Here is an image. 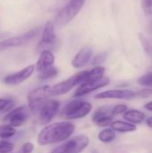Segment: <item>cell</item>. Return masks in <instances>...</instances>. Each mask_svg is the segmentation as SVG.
<instances>
[{
    "label": "cell",
    "instance_id": "obj_1",
    "mask_svg": "<svg viewBox=\"0 0 152 153\" xmlns=\"http://www.w3.org/2000/svg\"><path fill=\"white\" fill-rule=\"evenodd\" d=\"M74 130V125L68 121L49 124L44 126V128L39 133L37 141L41 146L58 143L69 139Z\"/></svg>",
    "mask_w": 152,
    "mask_h": 153
},
{
    "label": "cell",
    "instance_id": "obj_2",
    "mask_svg": "<svg viewBox=\"0 0 152 153\" xmlns=\"http://www.w3.org/2000/svg\"><path fill=\"white\" fill-rule=\"evenodd\" d=\"M87 75H88V71H81L73 74L70 78L62 81L55 84L54 86L50 87L48 90V95L56 97V96H61L68 93L76 85H80L85 82L87 80Z\"/></svg>",
    "mask_w": 152,
    "mask_h": 153
},
{
    "label": "cell",
    "instance_id": "obj_3",
    "mask_svg": "<svg viewBox=\"0 0 152 153\" xmlns=\"http://www.w3.org/2000/svg\"><path fill=\"white\" fill-rule=\"evenodd\" d=\"M85 0H71L67 5L63 7L56 16V24L65 26L73 20L82 10Z\"/></svg>",
    "mask_w": 152,
    "mask_h": 153
},
{
    "label": "cell",
    "instance_id": "obj_4",
    "mask_svg": "<svg viewBox=\"0 0 152 153\" xmlns=\"http://www.w3.org/2000/svg\"><path fill=\"white\" fill-rule=\"evenodd\" d=\"M92 110L91 103L83 100H73L69 102L63 109V114L67 119L83 118Z\"/></svg>",
    "mask_w": 152,
    "mask_h": 153
},
{
    "label": "cell",
    "instance_id": "obj_5",
    "mask_svg": "<svg viewBox=\"0 0 152 153\" xmlns=\"http://www.w3.org/2000/svg\"><path fill=\"white\" fill-rule=\"evenodd\" d=\"M50 86L49 85H44L38 87L34 90H32L28 94V108L30 112L36 113L39 112L40 108L44 105V103L48 100V90Z\"/></svg>",
    "mask_w": 152,
    "mask_h": 153
},
{
    "label": "cell",
    "instance_id": "obj_6",
    "mask_svg": "<svg viewBox=\"0 0 152 153\" xmlns=\"http://www.w3.org/2000/svg\"><path fill=\"white\" fill-rule=\"evenodd\" d=\"M39 31H40V27H35L23 34L14 36V37H12V38L6 39L1 41L2 46H3L4 49H6V48H17V47L26 45L29 42H30L31 40H33L38 36Z\"/></svg>",
    "mask_w": 152,
    "mask_h": 153
},
{
    "label": "cell",
    "instance_id": "obj_7",
    "mask_svg": "<svg viewBox=\"0 0 152 153\" xmlns=\"http://www.w3.org/2000/svg\"><path fill=\"white\" fill-rule=\"evenodd\" d=\"M30 111L28 107L21 106L10 110L8 114L4 117V120L7 121L10 126L16 128L25 124V122L30 117Z\"/></svg>",
    "mask_w": 152,
    "mask_h": 153
},
{
    "label": "cell",
    "instance_id": "obj_8",
    "mask_svg": "<svg viewBox=\"0 0 152 153\" xmlns=\"http://www.w3.org/2000/svg\"><path fill=\"white\" fill-rule=\"evenodd\" d=\"M60 108V102L56 100H47L39 111V118L41 125H48L56 116Z\"/></svg>",
    "mask_w": 152,
    "mask_h": 153
},
{
    "label": "cell",
    "instance_id": "obj_9",
    "mask_svg": "<svg viewBox=\"0 0 152 153\" xmlns=\"http://www.w3.org/2000/svg\"><path fill=\"white\" fill-rule=\"evenodd\" d=\"M109 82H110L109 79L106 78V77H103L102 79L95 81V82H85L80 84V86L76 89V91L73 93V97L74 98L83 97V96L88 95L99 89L108 86L109 84Z\"/></svg>",
    "mask_w": 152,
    "mask_h": 153
},
{
    "label": "cell",
    "instance_id": "obj_10",
    "mask_svg": "<svg viewBox=\"0 0 152 153\" xmlns=\"http://www.w3.org/2000/svg\"><path fill=\"white\" fill-rule=\"evenodd\" d=\"M136 96V93L131 90L126 89H115V90H108L102 92L98 93L94 96L96 100H129L133 99Z\"/></svg>",
    "mask_w": 152,
    "mask_h": 153
},
{
    "label": "cell",
    "instance_id": "obj_11",
    "mask_svg": "<svg viewBox=\"0 0 152 153\" xmlns=\"http://www.w3.org/2000/svg\"><path fill=\"white\" fill-rule=\"evenodd\" d=\"M90 144V138L85 134H80L69 140L63 145L64 153L82 152Z\"/></svg>",
    "mask_w": 152,
    "mask_h": 153
},
{
    "label": "cell",
    "instance_id": "obj_12",
    "mask_svg": "<svg viewBox=\"0 0 152 153\" xmlns=\"http://www.w3.org/2000/svg\"><path fill=\"white\" fill-rule=\"evenodd\" d=\"M35 71V65H30L23 69L13 73L12 74H9L4 78V83L7 85H18L25 82L27 79H29L32 74Z\"/></svg>",
    "mask_w": 152,
    "mask_h": 153
},
{
    "label": "cell",
    "instance_id": "obj_13",
    "mask_svg": "<svg viewBox=\"0 0 152 153\" xmlns=\"http://www.w3.org/2000/svg\"><path fill=\"white\" fill-rule=\"evenodd\" d=\"M111 107L103 106L99 108L92 115V122L100 127H106L113 122V116L111 115Z\"/></svg>",
    "mask_w": 152,
    "mask_h": 153
},
{
    "label": "cell",
    "instance_id": "obj_14",
    "mask_svg": "<svg viewBox=\"0 0 152 153\" xmlns=\"http://www.w3.org/2000/svg\"><path fill=\"white\" fill-rule=\"evenodd\" d=\"M93 55V50L90 47L85 46L82 48L78 53L74 56V57L72 60V65L76 68L80 69L87 65V64L90 61Z\"/></svg>",
    "mask_w": 152,
    "mask_h": 153
},
{
    "label": "cell",
    "instance_id": "obj_15",
    "mask_svg": "<svg viewBox=\"0 0 152 153\" xmlns=\"http://www.w3.org/2000/svg\"><path fill=\"white\" fill-rule=\"evenodd\" d=\"M56 32H55V23L51 21L47 22L44 27L41 40L39 42V47H48L53 45L56 42Z\"/></svg>",
    "mask_w": 152,
    "mask_h": 153
},
{
    "label": "cell",
    "instance_id": "obj_16",
    "mask_svg": "<svg viewBox=\"0 0 152 153\" xmlns=\"http://www.w3.org/2000/svg\"><path fill=\"white\" fill-rule=\"evenodd\" d=\"M54 63H55L54 54L48 49H44L40 53L39 60L37 61V63L35 65V69H37V71L39 73L49 66H52L54 65Z\"/></svg>",
    "mask_w": 152,
    "mask_h": 153
},
{
    "label": "cell",
    "instance_id": "obj_17",
    "mask_svg": "<svg viewBox=\"0 0 152 153\" xmlns=\"http://www.w3.org/2000/svg\"><path fill=\"white\" fill-rule=\"evenodd\" d=\"M124 118L128 123L138 125L145 120V114L142 111L137 109L127 110L126 112L124 113Z\"/></svg>",
    "mask_w": 152,
    "mask_h": 153
},
{
    "label": "cell",
    "instance_id": "obj_18",
    "mask_svg": "<svg viewBox=\"0 0 152 153\" xmlns=\"http://www.w3.org/2000/svg\"><path fill=\"white\" fill-rule=\"evenodd\" d=\"M110 128H112L115 132H119V133H131L137 130L136 125L128 123L126 121H121V120L113 121L110 125Z\"/></svg>",
    "mask_w": 152,
    "mask_h": 153
},
{
    "label": "cell",
    "instance_id": "obj_19",
    "mask_svg": "<svg viewBox=\"0 0 152 153\" xmlns=\"http://www.w3.org/2000/svg\"><path fill=\"white\" fill-rule=\"evenodd\" d=\"M105 72H106V68L104 66L102 65L94 66L91 70L88 71L86 82H95L102 79L104 77Z\"/></svg>",
    "mask_w": 152,
    "mask_h": 153
},
{
    "label": "cell",
    "instance_id": "obj_20",
    "mask_svg": "<svg viewBox=\"0 0 152 153\" xmlns=\"http://www.w3.org/2000/svg\"><path fill=\"white\" fill-rule=\"evenodd\" d=\"M116 132L112 128H106L100 131L98 134V139L104 143H109L116 139Z\"/></svg>",
    "mask_w": 152,
    "mask_h": 153
},
{
    "label": "cell",
    "instance_id": "obj_21",
    "mask_svg": "<svg viewBox=\"0 0 152 153\" xmlns=\"http://www.w3.org/2000/svg\"><path fill=\"white\" fill-rule=\"evenodd\" d=\"M58 74V70L56 67H55L54 65L52 66H49L40 72H39V74H38V77L39 80H49V79H53L55 78Z\"/></svg>",
    "mask_w": 152,
    "mask_h": 153
},
{
    "label": "cell",
    "instance_id": "obj_22",
    "mask_svg": "<svg viewBox=\"0 0 152 153\" xmlns=\"http://www.w3.org/2000/svg\"><path fill=\"white\" fill-rule=\"evenodd\" d=\"M15 134H16L15 128L13 126H10L9 124L0 126V139L1 140L10 139L13 136H14Z\"/></svg>",
    "mask_w": 152,
    "mask_h": 153
},
{
    "label": "cell",
    "instance_id": "obj_23",
    "mask_svg": "<svg viewBox=\"0 0 152 153\" xmlns=\"http://www.w3.org/2000/svg\"><path fill=\"white\" fill-rule=\"evenodd\" d=\"M137 82L139 85L148 87V88H152V72H149L140 78H138Z\"/></svg>",
    "mask_w": 152,
    "mask_h": 153
},
{
    "label": "cell",
    "instance_id": "obj_24",
    "mask_svg": "<svg viewBox=\"0 0 152 153\" xmlns=\"http://www.w3.org/2000/svg\"><path fill=\"white\" fill-rule=\"evenodd\" d=\"M14 107V101L11 99H0V112H9Z\"/></svg>",
    "mask_w": 152,
    "mask_h": 153
},
{
    "label": "cell",
    "instance_id": "obj_25",
    "mask_svg": "<svg viewBox=\"0 0 152 153\" xmlns=\"http://www.w3.org/2000/svg\"><path fill=\"white\" fill-rule=\"evenodd\" d=\"M14 149V144L7 140L0 139V153H11Z\"/></svg>",
    "mask_w": 152,
    "mask_h": 153
},
{
    "label": "cell",
    "instance_id": "obj_26",
    "mask_svg": "<svg viewBox=\"0 0 152 153\" xmlns=\"http://www.w3.org/2000/svg\"><path fill=\"white\" fill-rule=\"evenodd\" d=\"M127 110H128V107L126 105H125V104H118V105L115 106L114 108H112V109H111V115L113 117L119 116L121 114H124Z\"/></svg>",
    "mask_w": 152,
    "mask_h": 153
},
{
    "label": "cell",
    "instance_id": "obj_27",
    "mask_svg": "<svg viewBox=\"0 0 152 153\" xmlns=\"http://www.w3.org/2000/svg\"><path fill=\"white\" fill-rule=\"evenodd\" d=\"M107 52H102V53H99L96 56H94L93 58V61H92V65L97 66V65H101V64H103L106 59H107Z\"/></svg>",
    "mask_w": 152,
    "mask_h": 153
},
{
    "label": "cell",
    "instance_id": "obj_28",
    "mask_svg": "<svg viewBox=\"0 0 152 153\" xmlns=\"http://www.w3.org/2000/svg\"><path fill=\"white\" fill-rule=\"evenodd\" d=\"M34 150V145L31 143H24L17 153H32Z\"/></svg>",
    "mask_w": 152,
    "mask_h": 153
},
{
    "label": "cell",
    "instance_id": "obj_29",
    "mask_svg": "<svg viewBox=\"0 0 152 153\" xmlns=\"http://www.w3.org/2000/svg\"><path fill=\"white\" fill-rule=\"evenodd\" d=\"M141 98H150L152 96V89H142L136 93Z\"/></svg>",
    "mask_w": 152,
    "mask_h": 153
},
{
    "label": "cell",
    "instance_id": "obj_30",
    "mask_svg": "<svg viewBox=\"0 0 152 153\" xmlns=\"http://www.w3.org/2000/svg\"><path fill=\"white\" fill-rule=\"evenodd\" d=\"M143 9L146 13H150L151 9H152V0H142Z\"/></svg>",
    "mask_w": 152,
    "mask_h": 153
},
{
    "label": "cell",
    "instance_id": "obj_31",
    "mask_svg": "<svg viewBox=\"0 0 152 153\" xmlns=\"http://www.w3.org/2000/svg\"><path fill=\"white\" fill-rule=\"evenodd\" d=\"M50 153H64V147H63V145H61L59 147H56V149H54Z\"/></svg>",
    "mask_w": 152,
    "mask_h": 153
},
{
    "label": "cell",
    "instance_id": "obj_32",
    "mask_svg": "<svg viewBox=\"0 0 152 153\" xmlns=\"http://www.w3.org/2000/svg\"><path fill=\"white\" fill-rule=\"evenodd\" d=\"M144 108L146 110H149V111H151L152 112V100L150 101V102H148V103H146L144 105Z\"/></svg>",
    "mask_w": 152,
    "mask_h": 153
},
{
    "label": "cell",
    "instance_id": "obj_33",
    "mask_svg": "<svg viewBox=\"0 0 152 153\" xmlns=\"http://www.w3.org/2000/svg\"><path fill=\"white\" fill-rule=\"evenodd\" d=\"M146 125L148 127L152 128V117H150L146 119Z\"/></svg>",
    "mask_w": 152,
    "mask_h": 153
},
{
    "label": "cell",
    "instance_id": "obj_34",
    "mask_svg": "<svg viewBox=\"0 0 152 153\" xmlns=\"http://www.w3.org/2000/svg\"><path fill=\"white\" fill-rule=\"evenodd\" d=\"M1 50H4V48H3V46H2V43H1V41H0V51Z\"/></svg>",
    "mask_w": 152,
    "mask_h": 153
},
{
    "label": "cell",
    "instance_id": "obj_35",
    "mask_svg": "<svg viewBox=\"0 0 152 153\" xmlns=\"http://www.w3.org/2000/svg\"><path fill=\"white\" fill-rule=\"evenodd\" d=\"M151 28L152 29V22H151Z\"/></svg>",
    "mask_w": 152,
    "mask_h": 153
}]
</instances>
